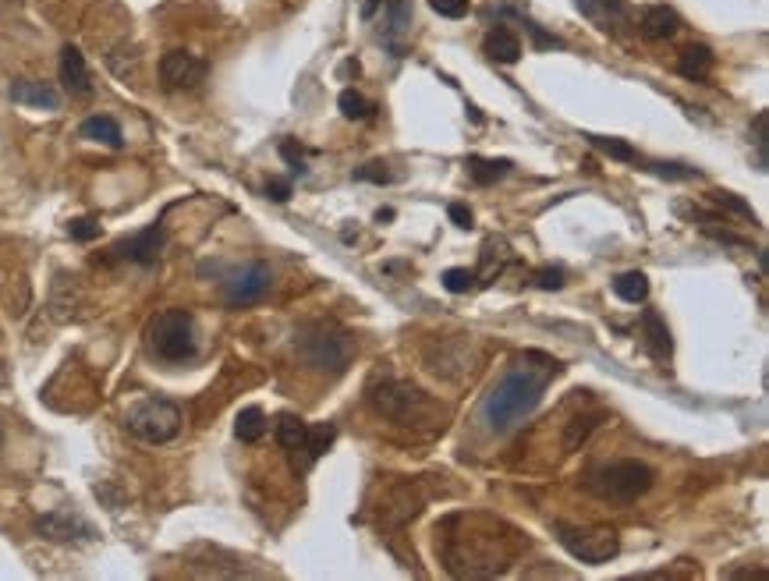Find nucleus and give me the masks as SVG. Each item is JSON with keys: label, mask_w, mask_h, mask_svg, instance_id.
Here are the masks:
<instances>
[{"label": "nucleus", "mask_w": 769, "mask_h": 581, "mask_svg": "<svg viewBox=\"0 0 769 581\" xmlns=\"http://www.w3.org/2000/svg\"><path fill=\"white\" fill-rule=\"evenodd\" d=\"M557 372L560 365L553 362V358H543V365H525V358H521L518 365H511V369L493 383L490 394L482 397V422H486V429L497 436L511 433L525 415L536 411V404L543 401L546 387H550V380Z\"/></svg>", "instance_id": "obj_1"}, {"label": "nucleus", "mask_w": 769, "mask_h": 581, "mask_svg": "<svg viewBox=\"0 0 769 581\" xmlns=\"http://www.w3.org/2000/svg\"><path fill=\"white\" fill-rule=\"evenodd\" d=\"M351 351H355L351 337L334 323H309L295 337L298 362L312 372H344L351 362Z\"/></svg>", "instance_id": "obj_2"}, {"label": "nucleus", "mask_w": 769, "mask_h": 581, "mask_svg": "<svg viewBox=\"0 0 769 581\" xmlns=\"http://www.w3.org/2000/svg\"><path fill=\"white\" fill-rule=\"evenodd\" d=\"M146 344L160 362H192L199 355V334H195V316L188 309H164L149 319Z\"/></svg>", "instance_id": "obj_3"}, {"label": "nucleus", "mask_w": 769, "mask_h": 581, "mask_svg": "<svg viewBox=\"0 0 769 581\" xmlns=\"http://www.w3.org/2000/svg\"><path fill=\"white\" fill-rule=\"evenodd\" d=\"M369 404L380 411L383 419L397 422V426H412V422H426L433 401L422 394L415 383L397 380V376H383L369 387Z\"/></svg>", "instance_id": "obj_4"}, {"label": "nucleus", "mask_w": 769, "mask_h": 581, "mask_svg": "<svg viewBox=\"0 0 769 581\" xmlns=\"http://www.w3.org/2000/svg\"><path fill=\"white\" fill-rule=\"evenodd\" d=\"M656 472L645 461H614V465H603L592 472L589 489L599 500H610V504H635L638 496H645L653 489Z\"/></svg>", "instance_id": "obj_5"}, {"label": "nucleus", "mask_w": 769, "mask_h": 581, "mask_svg": "<svg viewBox=\"0 0 769 581\" xmlns=\"http://www.w3.org/2000/svg\"><path fill=\"white\" fill-rule=\"evenodd\" d=\"M125 429L142 443H171L181 433V408L167 397H142L125 411Z\"/></svg>", "instance_id": "obj_6"}, {"label": "nucleus", "mask_w": 769, "mask_h": 581, "mask_svg": "<svg viewBox=\"0 0 769 581\" xmlns=\"http://www.w3.org/2000/svg\"><path fill=\"white\" fill-rule=\"evenodd\" d=\"M557 539L560 546L571 553L575 560L582 564H606V560H614L621 553V535L614 528H603V525H592V528H578V525H557Z\"/></svg>", "instance_id": "obj_7"}, {"label": "nucleus", "mask_w": 769, "mask_h": 581, "mask_svg": "<svg viewBox=\"0 0 769 581\" xmlns=\"http://www.w3.org/2000/svg\"><path fill=\"white\" fill-rule=\"evenodd\" d=\"M273 287V270L263 259H252V263L234 266L224 277V302L231 309H245V305H256L270 295Z\"/></svg>", "instance_id": "obj_8"}, {"label": "nucleus", "mask_w": 769, "mask_h": 581, "mask_svg": "<svg viewBox=\"0 0 769 581\" xmlns=\"http://www.w3.org/2000/svg\"><path fill=\"white\" fill-rule=\"evenodd\" d=\"M210 75V64L202 57L188 54V50H167L160 57V82L171 93H185V89H199Z\"/></svg>", "instance_id": "obj_9"}, {"label": "nucleus", "mask_w": 769, "mask_h": 581, "mask_svg": "<svg viewBox=\"0 0 769 581\" xmlns=\"http://www.w3.org/2000/svg\"><path fill=\"white\" fill-rule=\"evenodd\" d=\"M167 248V231L164 224H149L146 231L132 234V238H121L114 245V256L117 259H128V263H139V266H153L156 259L164 256Z\"/></svg>", "instance_id": "obj_10"}, {"label": "nucleus", "mask_w": 769, "mask_h": 581, "mask_svg": "<svg viewBox=\"0 0 769 581\" xmlns=\"http://www.w3.org/2000/svg\"><path fill=\"white\" fill-rule=\"evenodd\" d=\"M36 532L43 535V539H54V543H71V539H96L93 525H86V521L78 518V514H71V511L43 514V518L36 521Z\"/></svg>", "instance_id": "obj_11"}, {"label": "nucleus", "mask_w": 769, "mask_h": 581, "mask_svg": "<svg viewBox=\"0 0 769 581\" xmlns=\"http://www.w3.org/2000/svg\"><path fill=\"white\" fill-rule=\"evenodd\" d=\"M57 71H61V86L68 89L71 96H89L93 93V78H89V64L86 57H82V50L78 47H64L61 50V64H57Z\"/></svg>", "instance_id": "obj_12"}, {"label": "nucleus", "mask_w": 769, "mask_h": 581, "mask_svg": "<svg viewBox=\"0 0 769 581\" xmlns=\"http://www.w3.org/2000/svg\"><path fill=\"white\" fill-rule=\"evenodd\" d=\"M11 100L22 103V107H36V110H57L61 107V93L47 82H29V78H18L11 86Z\"/></svg>", "instance_id": "obj_13"}, {"label": "nucleus", "mask_w": 769, "mask_h": 581, "mask_svg": "<svg viewBox=\"0 0 769 581\" xmlns=\"http://www.w3.org/2000/svg\"><path fill=\"white\" fill-rule=\"evenodd\" d=\"M575 4L592 25H599V29H614V25H621L624 18H628L624 0H575Z\"/></svg>", "instance_id": "obj_14"}, {"label": "nucleus", "mask_w": 769, "mask_h": 581, "mask_svg": "<svg viewBox=\"0 0 769 581\" xmlns=\"http://www.w3.org/2000/svg\"><path fill=\"white\" fill-rule=\"evenodd\" d=\"M82 139H89V142H100V146H110V149H121L125 146V135H121V124L114 121V117H107V114H96V117H86L82 121Z\"/></svg>", "instance_id": "obj_15"}, {"label": "nucleus", "mask_w": 769, "mask_h": 581, "mask_svg": "<svg viewBox=\"0 0 769 581\" xmlns=\"http://www.w3.org/2000/svg\"><path fill=\"white\" fill-rule=\"evenodd\" d=\"M713 50L702 47V43H695V47L681 50V57H677V71H681L688 82H706L709 71H713Z\"/></svg>", "instance_id": "obj_16"}, {"label": "nucleus", "mask_w": 769, "mask_h": 581, "mask_svg": "<svg viewBox=\"0 0 769 581\" xmlns=\"http://www.w3.org/2000/svg\"><path fill=\"white\" fill-rule=\"evenodd\" d=\"M642 326H645V344H649L653 358L667 362L670 351H674V341H670V330H667V323H663V316L660 312H653V309H645Z\"/></svg>", "instance_id": "obj_17"}, {"label": "nucleus", "mask_w": 769, "mask_h": 581, "mask_svg": "<svg viewBox=\"0 0 769 581\" xmlns=\"http://www.w3.org/2000/svg\"><path fill=\"white\" fill-rule=\"evenodd\" d=\"M677 29H681V18L674 15L670 8H645L642 11V36L645 39H670L677 36Z\"/></svg>", "instance_id": "obj_18"}, {"label": "nucleus", "mask_w": 769, "mask_h": 581, "mask_svg": "<svg viewBox=\"0 0 769 581\" xmlns=\"http://www.w3.org/2000/svg\"><path fill=\"white\" fill-rule=\"evenodd\" d=\"M482 50H486V57L497 64H514L521 57V39L514 36L511 29H493L490 36H486V43H482Z\"/></svg>", "instance_id": "obj_19"}, {"label": "nucleus", "mask_w": 769, "mask_h": 581, "mask_svg": "<svg viewBox=\"0 0 769 581\" xmlns=\"http://www.w3.org/2000/svg\"><path fill=\"white\" fill-rule=\"evenodd\" d=\"M266 433V415L259 404H249V408L238 411V419H234V436L241 443H259Z\"/></svg>", "instance_id": "obj_20"}, {"label": "nucleus", "mask_w": 769, "mask_h": 581, "mask_svg": "<svg viewBox=\"0 0 769 581\" xmlns=\"http://www.w3.org/2000/svg\"><path fill=\"white\" fill-rule=\"evenodd\" d=\"M614 295L628 305H642L649 298V277L642 270H628L614 280Z\"/></svg>", "instance_id": "obj_21"}, {"label": "nucleus", "mask_w": 769, "mask_h": 581, "mask_svg": "<svg viewBox=\"0 0 769 581\" xmlns=\"http://www.w3.org/2000/svg\"><path fill=\"white\" fill-rule=\"evenodd\" d=\"M305 440H309V426H305L298 415H280L277 422V443L288 454H298V450H305Z\"/></svg>", "instance_id": "obj_22"}, {"label": "nucleus", "mask_w": 769, "mask_h": 581, "mask_svg": "<svg viewBox=\"0 0 769 581\" xmlns=\"http://www.w3.org/2000/svg\"><path fill=\"white\" fill-rule=\"evenodd\" d=\"M511 167H514L511 160H482V156H472V160H468V174H472L475 185H493V181L504 178Z\"/></svg>", "instance_id": "obj_23"}, {"label": "nucleus", "mask_w": 769, "mask_h": 581, "mask_svg": "<svg viewBox=\"0 0 769 581\" xmlns=\"http://www.w3.org/2000/svg\"><path fill=\"white\" fill-rule=\"evenodd\" d=\"M337 440V426L334 422H319V426H309V440H305V454H309V465L312 461H319L323 454H327L330 447H334Z\"/></svg>", "instance_id": "obj_24"}, {"label": "nucleus", "mask_w": 769, "mask_h": 581, "mask_svg": "<svg viewBox=\"0 0 769 581\" xmlns=\"http://www.w3.org/2000/svg\"><path fill=\"white\" fill-rule=\"evenodd\" d=\"M412 29V0H387V43Z\"/></svg>", "instance_id": "obj_25"}, {"label": "nucleus", "mask_w": 769, "mask_h": 581, "mask_svg": "<svg viewBox=\"0 0 769 581\" xmlns=\"http://www.w3.org/2000/svg\"><path fill=\"white\" fill-rule=\"evenodd\" d=\"M585 139L592 142V146L599 149V153H606L610 160H621V163H642V156H638L635 146H628L624 139H606V135H585Z\"/></svg>", "instance_id": "obj_26"}, {"label": "nucleus", "mask_w": 769, "mask_h": 581, "mask_svg": "<svg viewBox=\"0 0 769 581\" xmlns=\"http://www.w3.org/2000/svg\"><path fill=\"white\" fill-rule=\"evenodd\" d=\"M337 107H341V114L348 117V121H366V117L373 114V103L362 93H355V89H344V93L337 96Z\"/></svg>", "instance_id": "obj_27"}, {"label": "nucleus", "mask_w": 769, "mask_h": 581, "mask_svg": "<svg viewBox=\"0 0 769 581\" xmlns=\"http://www.w3.org/2000/svg\"><path fill=\"white\" fill-rule=\"evenodd\" d=\"M645 171L660 174L667 181H688V178H699L695 167H684V163H645Z\"/></svg>", "instance_id": "obj_28"}, {"label": "nucleus", "mask_w": 769, "mask_h": 581, "mask_svg": "<svg viewBox=\"0 0 769 581\" xmlns=\"http://www.w3.org/2000/svg\"><path fill=\"white\" fill-rule=\"evenodd\" d=\"M472 284H475V273L465 270V266H451V270L443 273V287H447L451 295H465Z\"/></svg>", "instance_id": "obj_29"}, {"label": "nucleus", "mask_w": 769, "mask_h": 581, "mask_svg": "<svg viewBox=\"0 0 769 581\" xmlns=\"http://www.w3.org/2000/svg\"><path fill=\"white\" fill-rule=\"evenodd\" d=\"M100 231L103 227H100V220L96 217H78V220H71L68 224V234L75 241H93V238H100Z\"/></svg>", "instance_id": "obj_30"}, {"label": "nucleus", "mask_w": 769, "mask_h": 581, "mask_svg": "<svg viewBox=\"0 0 769 581\" xmlns=\"http://www.w3.org/2000/svg\"><path fill=\"white\" fill-rule=\"evenodd\" d=\"M355 181H373V185H390L394 174L387 171V163H366V167H358L355 171Z\"/></svg>", "instance_id": "obj_31"}, {"label": "nucleus", "mask_w": 769, "mask_h": 581, "mask_svg": "<svg viewBox=\"0 0 769 581\" xmlns=\"http://www.w3.org/2000/svg\"><path fill=\"white\" fill-rule=\"evenodd\" d=\"M429 8H433L440 18H465L468 0H429Z\"/></svg>", "instance_id": "obj_32"}, {"label": "nucleus", "mask_w": 769, "mask_h": 581, "mask_svg": "<svg viewBox=\"0 0 769 581\" xmlns=\"http://www.w3.org/2000/svg\"><path fill=\"white\" fill-rule=\"evenodd\" d=\"M564 284H568V280H564L560 266H543V270L536 273V287H543V291H560Z\"/></svg>", "instance_id": "obj_33"}, {"label": "nucleus", "mask_w": 769, "mask_h": 581, "mask_svg": "<svg viewBox=\"0 0 769 581\" xmlns=\"http://www.w3.org/2000/svg\"><path fill=\"white\" fill-rule=\"evenodd\" d=\"M766 110L762 114H755V156H759V171H766V163H769V156H766Z\"/></svg>", "instance_id": "obj_34"}, {"label": "nucleus", "mask_w": 769, "mask_h": 581, "mask_svg": "<svg viewBox=\"0 0 769 581\" xmlns=\"http://www.w3.org/2000/svg\"><path fill=\"white\" fill-rule=\"evenodd\" d=\"M280 156H284V160L291 163V171H295V174H305V153L295 146V139H284V142H280Z\"/></svg>", "instance_id": "obj_35"}, {"label": "nucleus", "mask_w": 769, "mask_h": 581, "mask_svg": "<svg viewBox=\"0 0 769 581\" xmlns=\"http://www.w3.org/2000/svg\"><path fill=\"white\" fill-rule=\"evenodd\" d=\"M716 202L720 206H727V210H734V213H741V217H748V220H755V213H752V206L748 202H741L738 195H731V192H716Z\"/></svg>", "instance_id": "obj_36"}, {"label": "nucleus", "mask_w": 769, "mask_h": 581, "mask_svg": "<svg viewBox=\"0 0 769 581\" xmlns=\"http://www.w3.org/2000/svg\"><path fill=\"white\" fill-rule=\"evenodd\" d=\"M266 195H270L273 202H288L291 199V181L270 178V181H266Z\"/></svg>", "instance_id": "obj_37"}, {"label": "nucleus", "mask_w": 769, "mask_h": 581, "mask_svg": "<svg viewBox=\"0 0 769 581\" xmlns=\"http://www.w3.org/2000/svg\"><path fill=\"white\" fill-rule=\"evenodd\" d=\"M451 220L461 227V231H468V227H472V210H468V206H461V202H454V206H451Z\"/></svg>", "instance_id": "obj_38"}, {"label": "nucleus", "mask_w": 769, "mask_h": 581, "mask_svg": "<svg viewBox=\"0 0 769 581\" xmlns=\"http://www.w3.org/2000/svg\"><path fill=\"white\" fill-rule=\"evenodd\" d=\"M380 4H383V0H362V18H373Z\"/></svg>", "instance_id": "obj_39"}, {"label": "nucleus", "mask_w": 769, "mask_h": 581, "mask_svg": "<svg viewBox=\"0 0 769 581\" xmlns=\"http://www.w3.org/2000/svg\"><path fill=\"white\" fill-rule=\"evenodd\" d=\"M376 220H380V224H383V220H394V210H380V213H376Z\"/></svg>", "instance_id": "obj_40"}, {"label": "nucleus", "mask_w": 769, "mask_h": 581, "mask_svg": "<svg viewBox=\"0 0 769 581\" xmlns=\"http://www.w3.org/2000/svg\"><path fill=\"white\" fill-rule=\"evenodd\" d=\"M0 443H4V429H0Z\"/></svg>", "instance_id": "obj_41"}]
</instances>
